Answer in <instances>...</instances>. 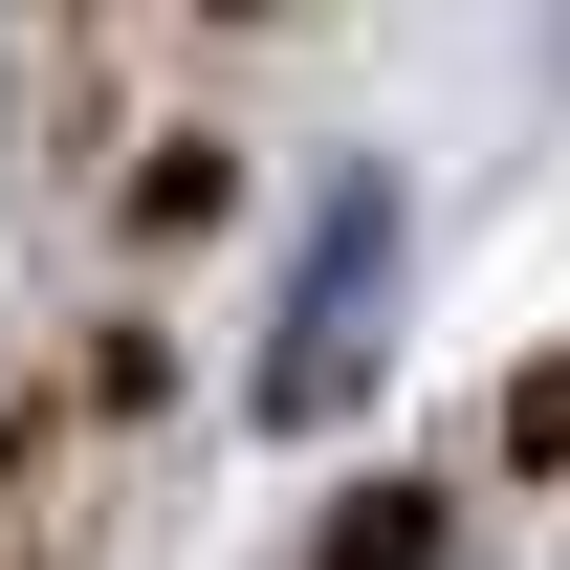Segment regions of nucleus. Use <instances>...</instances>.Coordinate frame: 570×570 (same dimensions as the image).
Returning a JSON list of instances; mask_svg holds the SVG:
<instances>
[{
    "mask_svg": "<svg viewBox=\"0 0 570 570\" xmlns=\"http://www.w3.org/2000/svg\"><path fill=\"white\" fill-rule=\"evenodd\" d=\"M373 352H395V176H330L307 198V264H285V330H264V417L307 439V417H352L373 395Z\"/></svg>",
    "mask_w": 570,
    "mask_h": 570,
    "instance_id": "f257e3e1",
    "label": "nucleus"
}]
</instances>
